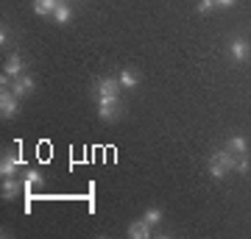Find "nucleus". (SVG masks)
Listing matches in <instances>:
<instances>
[{"label": "nucleus", "instance_id": "obj_6", "mask_svg": "<svg viewBox=\"0 0 251 239\" xmlns=\"http://www.w3.org/2000/svg\"><path fill=\"white\" fill-rule=\"evenodd\" d=\"M128 237L131 239H148L151 237V225L145 220H134L131 225H128Z\"/></svg>", "mask_w": 251, "mask_h": 239}, {"label": "nucleus", "instance_id": "obj_4", "mask_svg": "<svg viewBox=\"0 0 251 239\" xmlns=\"http://www.w3.org/2000/svg\"><path fill=\"white\" fill-rule=\"evenodd\" d=\"M117 100L120 98H98V117L100 120H112L117 114Z\"/></svg>", "mask_w": 251, "mask_h": 239}, {"label": "nucleus", "instance_id": "obj_3", "mask_svg": "<svg viewBox=\"0 0 251 239\" xmlns=\"http://www.w3.org/2000/svg\"><path fill=\"white\" fill-rule=\"evenodd\" d=\"M120 81L117 78H100L98 81V98H120Z\"/></svg>", "mask_w": 251, "mask_h": 239}, {"label": "nucleus", "instance_id": "obj_10", "mask_svg": "<svg viewBox=\"0 0 251 239\" xmlns=\"http://www.w3.org/2000/svg\"><path fill=\"white\" fill-rule=\"evenodd\" d=\"M59 3H62V0H34V11L42 14V17H48V14H53V11L59 9Z\"/></svg>", "mask_w": 251, "mask_h": 239}, {"label": "nucleus", "instance_id": "obj_16", "mask_svg": "<svg viewBox=\"0 0 251 239\" xmlns=\"http://www.w3.org/2000/svg\"><path fill=\"white\" fill-rule=\"evenodd\" d=\"M143 220L148 222L151 228H153V225H159V222H162V209H148V212H145V217H143Z\"/></svg>", "mask_w": 251, "mask_h": 239}, {"label": "nucleus", "instance_id": "obj_9", "mask_svg": "<svg viewBox=\"0 0 251 239\" xmlns=\"http://www.w3.org/2000/svg\"><path fill=\"white\" fill-rule=\"evenodd\" d=\"M226 151L232 153V156H246V153H249V142H246V136H232L229 145H226Z\"/></svg>", "mask_w": 251, "mask_h": 239}, {"label": "nucleus", "instance_id": "obj_15", "mask_svg": "<svg viewBox=\"0 0 251 239\" xmlns=\"http://www.w3.org/2000/svg\"><path fill=\"white\" fill-rule=\"evenodd\" d=\"M117 81H120V87L123 89H134L137 87V75L131 70H120V78Z\"/></svg>", "mask_w": 251, "mask_h": 239}, {"label": "nucleus", "instance_id": "obj_14", "mask_svg": "<svg viewBox=\"0 0 251 239\" xmlns=\"http://www.w3.org/2000/svg\"><path fill=\"white\" fill-rule=\"evenodd\" d=\"M20 70H23V59L14 53L9 62H6V75H9V78H11V75H20Z\"/></svg>", "mask_w": 251, "mask_h": 239}, {"label": "nucleus", "instance_id": "obj_5", "mask_svg": "<svg viewBox=\"0 0 251 239\" xmlns=\"http://www.w3.org/2000/svg\"><path fill=\"white\" fill-rule=\"evenodd\" d=\"M11 92H14V95H31V92H34V78H31V75H17V78H14V84H11Z\"/></svg>", "mask_w": 251, "mask_h": 239}, {"label": "nucleus", "instance_id": "obj_11", "mask_svg": "<svg viewBox=\"0 0 251 239\" xmlns=\"http://www.w3.org/2000/svg\"><path fill=\"white\" fill-rule=\"evenodd\" d=\"M0 192H3V197H6V200H11V197H17V192H20L17 178H14V175L3 178V189H0Z\"/></svg>", "mask_w": 251, "mask_h": 239}, {"label": "nucleus", "instance_id": "obj_17", "mask_svg": "<svg viewBox=\"0 0 251 239\" xmlns=\"http://www.w3.org/2000/svg\"><path fill=\"white\" fill-rule=\"evenodd\" d=\"M215 9V0H201V3H198V11H201V14H206V11H212Z\"/></svg>", "mask_w": 251, "mask_h": 239}, {"label": "nucleus", "instance_id": "obj_1", "mask_svg": "<svg viewBox=\"0 0 251 239\" xmlns=\"http://www.w3.org/2000/svg\"><path fill=\"white\" fill-rule=\"evenodd\" d=\"M229 170H234V156L229 151H218L209 156V175L212 178H224Z\"/></svg>", "mask_w": 251, "mask_h": 239}, {"label": "nucleus", "instance_id": "obj_8", "mask_svg": "<svg viewBox=\"0 0 251 239\" xmlns=\"http://www.w3.org/2000/svg\"><path fill=\"white\" fill-rule=\"evenodd\" d=\"M229 50H232V56L237 59V62H246V59H249V42H246L243 36L232 39V44H229Z\"/></svg>", "mask_w": 251, "mask_h": 239}, {"label": "nucleus", "instance_id": "obj_2", "mask_svg": "<svg viewBox=\"0 0 251 239\" xmlns=\"http://www.w3.org/2000/svg\"><path fill=\"white\" fill-rule=\"evenodd\" d=\"M17 111H20L17 95H14L11 89H3V92H0V114H3V120H11Z\"/></svg>", "mask_w": 251, "mask_h": 239}, {"label": "nucleus", "instance_id": "obj_18", "mask_svg": "<svg viewBox=\"0 0 251 239\" xmlns=\"http://www.w3.org/2000/svg\"><path fill=\"white\" fill-rule=\"evenodd\" d=\"M234 170H237V173H246V170H249V161H246V156H240V159L234 161Z\"/></svg>", "mask_w": 251, "mask_h": 239}, {"label": "nucleus", "instance_id": "obj_13", "mask_svg": "<svg viewBox=\"0 0 251 239\" xmlns=\"http://www.w3.org/2000/svg\"><path fill=\"white\" fill-rule=\"evenodd\" d=\"M39 181H42L39 170H28V173H25V181H23V186H25V195L34 189V186H39Z\"/></svg>", "mask_w": 251, "mask_h": 239}, {"label": "nucleus", "instance_id": "obj_12", "mask_svg": "<svg viewBox=\"0 0 251 239\" xmlns=\"http://www.w3.org/2000/svg\"><path fill=\"white\" fill-rule=\"evenodd\" d=\"M70 17H73V11H70V6H67V3H59V9L53 11V20L56 22H59V25H64V22H70Z\"/></svg>", "mask_w": 251, "mask_h": 239}, {"label": "nucleus", "instance_id": "obj_7", "mask_svg": "<svg viewBox=\"0 0 251 239\" xmlns=\"http://www.w3.org/2000/svg\"><path fill=\"white\" fill-rule=\"evenodd\" d=\"M20 164H23V159H20V156H3V161H0V175H3V178L14 175Z\"/></svg>", "mask_w": 251, "mask_h": 239}, {"label": "nucleus", "instance_id": "obj_19", "mask_svg": "<svg viewBox=\"0 0 251 239\" xmlns=\"http://www.w3.org/2000/svg\"><path fill=\"white\" fill-rule=\"evenodd\" d=\"M237 0H215V6H224V9H232Z\"/></svg>", "mask_w": 251, "mask_h": 239}]
</instances>
